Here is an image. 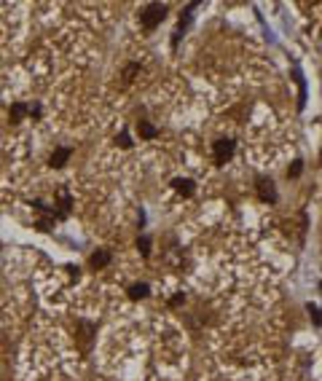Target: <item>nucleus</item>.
I'll return each mask as SVG.
<instances>
[{
  "mask_svg": "<svg viewBox=\"0 0 322 381\" xmlns=\"http://www.w3.org/2000/svg\"><path fill=\"white\" fill-rule=\"evenodd\" d=\"M167 3H148L140 8V24L145 27V30H153V27H159L164 19H167Z\"/></svg>",
  "mask_w": 322,
  "mask_h": 381,
  "instance_id": "nucleus-1",
  "label": "nucleus"
},
{
  "mask_svg": "<svg viewBox=\"0 0 322 381\" xmlns=\"http://www.w3.org/2000/svg\"><path fill=\"white\" fill-rule=\"evenodd\" d=\"M234 150H236V142H234V140H228V137H223V140H215V142H212L215 164H226V161L234 156Z\"/></svg>",
  "mask_w": 322,
  "mask_h": 381,
  "instance_id": "nucleus-2",
  "label": "nucleus"
},
{
  "mask_svg": "<svg viewBox=\"0 0 322 381\" xmlns=\"http://www.w3.org/2000/svg\"><path fill=\"white\" fill-rule=\"evenodd\" d=\"M255 188H258V196H261V201H266V204H274V201L279 199L271 177H263V175L255 177Z\"/></svg>",
  "mask_w": 322,
  "mask_h": 381,
  "instance_id": "nucleus-3",
  "label": "nucleus"
},
{
  "mask_svg": "<svg viewBox=\"0 0 322 381\" xmlns=\"http://www.w3.org/2000/svg\"><path fill=\"white\" fill-rule=\"evenodd\" d=\"M70 156H73V150H70V148H56L54 153L48 156V167H51V169H62L64 164L70 161Z\"/></svg>",
  "mask_w": 322,
  "mask_h": 381,
  "instance_id": "nucleus-4",
  "label": "nucleus"
},
{
  "mask_svg": "<svg viewBox=\"0 0 322 381\" xmlns=\"http://www.w3.org/2000/svg\"><path fill=\"white\" fill-rule=\"evenodd\" d=\"M172 185H175V191L180 193V196H193V191H196V183L191 180V177H175V180H172Z\"/></svg>",
  "mask_w": 322,
  "mask_h": 381,
  "instance_id": "nucleus-5",
  "label": "nucleus"
},
{
  "mask_svg": "<svg viewBox=\"0 0 322 381\" xmlns=\"http://www.w3.org/2000/svg\"><path fill=\"white\" fill-rule=\"evenodd\" d=\"M30 113V105H24V102H13L11 105V110H8V118H11V124H19L21 118Z\"/></svg>",
  "mask_w": 322,
  "mask_h": 381,
  "instance_id": "nucleus-6",
  "label": "nucleus"
},
{
  "mask_svg": "<svg viewBox=\"0 0 322 381\" xmlns=\"http://www.w3.org/2000/svg\"><path fill=\"white\" fill-rule=\"evenodd\" d=\"M137 132H140V137H145V140L159 137V129H156L153 124H148V121H137Z\"/></svg>",
  "mask_w": 322,
  "mask_h": 381,
  "instance_id": "nucleus-7",
  "label": "nucleus"
},
{
  "mask_svg": "<svg viewBox=\"0 0 322 381\" xmlns=\"http://www.w3.org/2000/svg\"><path fill=\"white\" fill-rule=\"evenodd\" d=\"M107 263H110V250H97V253L91 255V266H94V269H105Z\"/></svg>",
  "mask_w": 322,
  "mask_h": 381,
  "instance_id": "nucleus-8",
  "label": "nucleus"
},
{
  "mask_svg": "<svg viewBox=\"0 0 322 381\" xmlns=\"http://www.w3.org/2000/svg\"><path fill=\"white\" fill-rule=\"evenodd\" d=\"M148 293H150V287H148L145 282H137V285H132V287H129V298H132V301H140V298H145Z\"/></svg>",
  "mask_w": 322,
  "mask_h": 381,
  "instance_id": "nucleus-9",
  "label": "nucleus"
},
{
  "mask_svg": "<svg viewBox=\"0 0 322 381\" xmlns=\"http://www.w3.org/2000/svg\"><path fill=\"white\" fill-rule=\"evenodd\" d=\"M137 250H140V255H142V258H148V255H150V236H145V234L140 236V239H137Z\"/></svg>",
  "mask_w": 322,
  "mask_h": 381,
  "instance_id": "nucleus-10",
  "label": "nucleus"
},
{
  "mask_svg": "<svg viewBox=\"0 0 322 381\" xmlns=\"http://www.w3.org/2000/svg\"><path fill=\"white\" fill-rule=\"evenodd\" d=\"M137 73H140V64H137V62L126 64V67H124V83H129V81H132L134 75H137Z\"/></svg>",
  "mask_w": 322,
  "mask_h": 381,
  "instance_id": "nucleus-11",
  "label": "nucleus"
},
{
  "mask_svg": "<svg viewBox=\"0 0 322 381\" xmlns=\"http://www.w3.org/2000/svg\"><path fill=\"white\" fill-rule=\"evenodd\" d=\"M301 172H304V161H301V159H296V161L290 164V169H288V177H298Z\"/></svg>",
  "mask_w": 322,
  "mask_h": 381,
  "instance_id": "nucleus-12",
  "label": "nucleus"
},
{
  "mask_svg": "<svg viewBox=\"0 0 322 381\" xmlns=\"http://www.w3.org/2000/svg\"><path fill=\"white\" fill-rule=\"evenodd\" d=\"M35 228H38V231H51V228H54V218H40L38 223H35Z\"/></svg>",
  "mask_w": 322,
  "mask_h": 381,
  "instance_id": "nucleus-13",
  "label": "nucleus"
},
{
  "mask_svg": "<svg viewBox=\"0 0 322 381\" xmlns=\"http://www.w3.org/2000/svg\"><path fill=\"white\" fill-rule=\"evenodd\" d=\"M116 142H118V145H121V148H124V150H129V148H132V137H129V134H126V132H121V134H118V137H116Z\"/></svg>",
  "mask_w": 322,
  "mask_h": 381,
  "instance_id": "nucleus-14",
  "label": "nucleus"
},
{
  "mask_svg": "<svg viewBox=\"0 0 322 381\" xmlns=\"http://www.w3.org/2000/svg\"><path fill=\"white\" fill-rule=\"evenodd\" d=\"M306 309H309V314H312V320H314V325H317V328H320V309H317V304H309V306H306Z\"/></svg>",
  "mask_w": 322,
  "mask_h": 381,
  "instance_id": "nucleus-15",
  "label": "nucleus"
},
{
  "mask_svg": "<svg viewBox=\"0 0 322 381\" xmlns=\"http://www.w3.org/2000/svg\"><path fill=\"white\" fill-rule=\"evenodd\" d=\"M183 301H185V296H183V293H180V296H175V298H172V301H169V306H180V304H183Z\"/></svg>",
  "mask_w": 322,
  "mask_h": 381,
  "instance_id": "nucleus-16",
  "label": "nucleus"
}]
</instances>
